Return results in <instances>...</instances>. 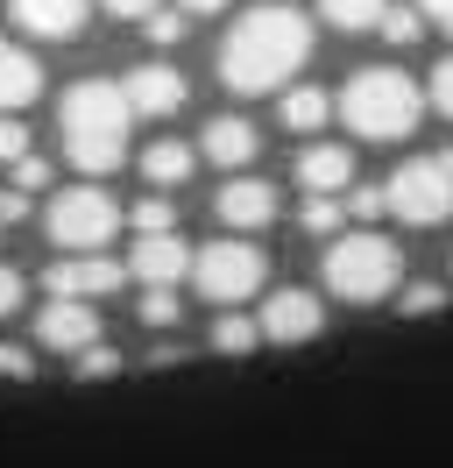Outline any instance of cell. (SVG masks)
I'll return each mask as SVG.
<instances>
[{
    "instance_id": "cell-27",
    "label": "cell",
    "mask_w": 453,
    "mask_h": 468,
    "mask_svg": "<svg viewBox=\"0 0 453 468\" xmlns=\"http://www.w3.org/2000/svg\"><path fill=\"white\" fill-rule=\"evenodd\" d=\"M142 320L149 326H177V298L170 292H142Z\"/></svg>"
},
{
    "instance_id": "cell-36",
    "label": "cell",
    "mask_w": 453,
    "mask_h": 468,
    "mask_svg": "<svg viewBox=\"0 0 453 468\" xmlns=\"http://www.w3.org/2000/svg\"><path fill=\"white\" fill-rule=\"evenodd\" d=\"M418 15H432V22L453 36V0H418Z\"/></svg>"
},
{
    "instance_id": "cell-12",
    "label": "cell",
    "mask_w": 453,
    "mask_h": 468,
    "mask_svg": "<svg viewBox=\"0 0 453 468\" xmlns=\"http://www.w3.org/2000/svg\"><path fill=\"white\" fill-rule=\"evenodd\" d=\"M213 206H220L226 228H269V220H277V185H262V177H226Z\"/></svg>"
},
{
    "instance_id": "cell-22",
    "label": "cell",
    "mask_w": 453,
    "mask_h": 468,
    "mask_svg": "<svg viewBox=\"0 0 453 468\" xmlns=\"http://www.w3.org/2000/svg\"><path fill=\"white\" fill-rule=\"evenodd\" d=\"M128 220H135V234H177V206H170L163 192H156V199H142L135 213H128Z\"/></svg>"
},
{
    "instance_id": "cell-20",
    "label": "cell",
    "mask_w": 453,
    "mask_h": 468,
    "mask_svg": "<svg viewBox=\"0 0 453 468\" xmlns=\"http://www.w3.org/2000/svg\"><path fill=\"white\" fill-rule=\"evenodd\" d=\"M319 15H326L333 29H383L390 0H319Z\"/></svg>"
},
{
    "instance_id": "cell-24",
    "label": "cell",
    "mask_w": 453,
    "mask_h": 468,
    "mask_svg": "<svg viewBox=\"0 0 453 468\" xmlns=\"http://www.w3.org/2000/svg\"><path fill=\"white\" fill-rule=\"evenodd\" d=\"M340 213H347L340 199H305V228L311 234H340Z\"/></svg>"
},
{
    "instance_id": "cell-4",
    "label": "cell",
    "mask_w": 453,
    "mask_h": 468,
    "mask_svg": "<svg viewBox=\"0 0 453 468\" xmlns=\"http://www.w3.org/2000/svg\"><path fill=\"white\" fill-rule=\"evenodd\" d=\"M396 277H404V256H396L390 234H375V228H354V234H340L333 249H326V292L347 298V305L390 298Z\"/></svg>"
},
{
    "instance_id": "cell-17",
    "label": "cell",
    "mask_w": 453,
    "mask_h": 468,
    "mask_svg": "<svg viewBox=\"0 0 453 468\" xmlns=\"http://www.w3.org/2000/svg\"><path fill=\"white\" fill-rule=\"evenodd\" d=\"M36 92H43V64L28 58V50H7V43H0V114L28 107Z\"/></svg>"
},
{
    "instance_id": "cell-33",
    "label": "cell",
    "mask_w": 453,
    "mask_h": 468,
    "mask_svg": "<svg viewBox=\"0 0 453 468\" xmlns=\"http://www.w3.org/2000/svg\"><path fill=\"white\" fill-rule=\"evenodd\" d=\"M177 36H184V15H149V43H177Z\"/></svg>"
},
{
    "instance_id": "cell-29",
    "label": "cell",
    "mask_w": 453,
    "mask_h": 468,
    "mask_svg": "<svg viewBox=\"0 0 453 468\" xmlns=\"http://www.w3.org/2000/svg\"><path fill=\"white\" fill-rule=\"evenodd\" d=\"M383 206H390V192H375V185H362V192H347V213H354V220H375Z\"/></svg>"
},
{
    "instance_id": "cell-7",
    "label": "cell",
    "mask_w": 453,
    "mask_h": 468,
    "mask_svg": "<svg viewBox=\"0 0 453 468\" xmlns=\"http://www.w3.org/2000/svg\"><path fill=\"white\" fill-rule=\"evenodd\" d=\"M192 277H198V298H213L220 313H234L241 298L262 292L269 263H262L255 241H213V249H198V256H192Z\"/></svg>"
},
{
    "instance_id": "cell-16",
    "label": "cell",
    "mask_w": 453,
    "mask_h": 468,
    "mask_svg": "<svg viewBox=\"0 0 453 468\" xmlns=\"http://www.w3.org/2000/svg\"><path fill=\"white\" fill-rule=\"evenodd\" d=\"M205 156L220 164V171H241V164H255V128L241 114H220V121H205Z\"/></svg>"
},
{
    "instance_id": "cell-6",
    "label": "cell",
    "mask_w": 453,
    "mask_h": 468,
    "mask_svg": "<svg viewBox=\"0 0 453 468\" xmlns=\"http://www.w3.org/2000/svg\"><path fill=\"white\" fill-rule=\"evenodd\" d=\"M121 228V206L100 192V185H71V192H57L50 199V241L64 256H100Z\"/></svg>"
},
{
    "instance_id": "cell-32",
    "label": "cell",
    "mask_w": 453,
    "mask_h": 468,
    "mask_svg": "<svg viewBox=\"0 0 453 468\" xmlns=\"http://www.w3.org/2000/svg\"><path fill=\"white\" fill-rule=\"evenodd\" d=\"M22 292H28V284H22V270H7V263H0V320H7L15 305H22Z\"/></svg>"
},
{
    "instance_id": "cell-9",
    "label": "cell",
    "mask_w": 453,
    "mask_h": 468,
    "mask_svg": "<svg viewBox=\"0 0 453 468\" xmlns=\"http://www.w3.org/2000/svg\"><path fill=\"white\" fill-rule=\"evenodd\" d=\"M121 277H128V270L113 263V256H64V263L43 270V292H50V298H71V305H92V298L121 292Z\"/></svg>"
},
{
    "instance_id": "cell-37",
    "label": "cell",
    "mask_w": 453,
    "mask_h": 468,
    "mask_svg": "<svg viewBox=\"0 0 453 468\" xmlns=\"http://www.w3.org/2000/svg\"><path fill=\"white\" fill-rule=\"evenodd\" d=\"M177 7H184V15H220L226 0H177Z\"/></svg>"
},
{
    "instance_id": "cell-34",
    "label": "cell",
    "mask_w": 453,
    "mask_h": 468,
    "mask_svg": "<svg viewBox=\"0 0 453 468\" xmlns=\"http://www.w3.org/2000/svg\"><path fill=\"white\" fill-rule=\"evenodd\" d=\"M28 369H36V362H28V348H0V377L28 383Z\"/></svg>"
},
{
    "instance_id": "cell-28",
    "label": "cell",
    "mask_w": 453,
    "mask_h": 468,
    "mask_svg": "<svg viewBox=\"0 0 453 468\" xmlns=\"http://www.w3.org/2000/svg\"><path fill=\"white\" fill-rule=\"evenodd\" d=\"M36 185H50V164H43V156H22V164H15V192H36Z\"/></svg>"
},
{
    "instance_id": "cell-10",
    "label": "cell",
    "mask_w": 453,
    "mask_h": 468,
    "mask_svg": "<svg viewBox=\"0 0 453 468\" xmlns=\"http://www.w3.org/2000/svg\"><path fill=\"white\" fill-rule=\"evenodd\" d=\"M36 341L57 348V355L100 348V313H92V305H71V298H50V305L36 313Z\"/></svg>"
},
{
    "instance_id": "cell-13",
    "label": "cell",
    "mask_w": 453,
    "mask_h": 468,
    "mask_svg": "<svg viewBox=\"0 0 453 468\" xmlns=\"http://www.w3.org/2000/svg\"><path fill=\"white\" fill-rule=\"evenodd\" d=\"M135 277L149 292H170L177 277H192V249H184L177 234H142L135 241Z\"/></svg>"
},
{
    "instance_id": "cell-11",
    "label": "cell",
    "mask_w": 453,
    "mask_h": 468,
    "mask_svg": "<svg viewBox=\"0 0 453 468\" xmlns=\"http://www.w3.org/2000/svg\"><path fill=\"white\" fill-rule=\"evenodd\" d=\"M121 92H128V114H177L184 107V79L170 64H135L121 79Z\"/></svg>"
},
{
    "instance_id": "cell-35",
    "label": "cell",
    "mask_w": 453,
    "mask_h": 468,
    "mask_svg": "<svg viewBox=\"0 0 453 468\" xmlns=\"http://www.w3.org/2000/svg\"><path fill=\"white\" fill-rule=\"evenodd\" d=\"M100 7H107V15H128V22H149V15H156V0H100Z\"/></svg>"
},
{
    "instance_id": "cell-30",
    "label": "cell",
    "mask_w": 453,
    "mask_h": 468,
    "mask_svg": "<svg viewBox=\"0 0 453 468\" xmlns=\"http://www.w3.org/2000/svg\"><path fill=\"white\" fill-rule=\"evenodd\" d=\"M432 107H439V114H453V58L432 64Z\"/></svg>"
},
{
    "instance_id": "cell-2",
    "label": "cell",
    "mask_w": 453,
    "mask_h": 468,
    "mask_svg": "<svg viewBox=\"0 0 453 468\" xmlns=\"http://www.w3.org/2000/svg\"><path fill=\"white\" fill-rule=\"evenodd\" d=\"M128 92L107 86V79H79L57 107V128H64V156L79 164L85 177H107L121 156H128Z\"/></svg>"
},
{
    "instance_id": "cell-1",
    "label": "cell",
    "mask_w": 453,
    "mask_h": 468,
    "mask_svg": "<svg viewBox=\"0 0 453 468\" xmlns=\"http://www.w3.org/2000/svg\"><path fill=\"white\" fill-rule=\"evenodd\" d=\"M311 58V22L298 7H255L241 15L220 43V79L234 92H283L290 71H305Z\"/></svg>"
},
{
    "instance_id": "cell-3",
    "label": "cell",
    "mask_w": 453,
    "mask_h": 468,
    "mask_svg": "<svg viewBox=\"0 0 453 468\" xmlns=\"http://www.w3.org/2000/svg\"><path fill=\"white\" fill-rule=\"evenodd\" d=\"M418 114H425V92L411 86L404 71H390V64L354 71L347 92H340V121H347L362 143H404V135L418 128Z\"/></svg>"
},
{
    "instance_id": "cell-23",
    "label": "cell",
    "mask_w": 453,
    "mask_h": 468,
    "mask_svg": "<svg viewBox=\"0 0 453 468\" xmlns=\"http://www.w3.org/2000/svg\"><path fill=\"white\" fill-rule=\"evenodd\" d=\"M383 36H390L396 50H411V43H418V36H425L418 7H390V15H383Z\"/></svg>"
},
{
    "instance_id": "cell-5",
    "label": "cell",
    "mask_w": 453,
    "mask_h": 468,
    "mask_svg": "<svg viewBox=\"0 0 453 468\" xmlns=\"http://www.w3.org/2000/svg\"><path fill=\"white\" fill-rule=\"evenodd\" d=\"M383 192H390V213H396V220H411V228H439V220L453 213V149L396 164Z\"/></svg>"
},
{
    "instance_id": "cell-21",
    "label": "cell",
    "mask_w": 453,
    "mask_h": 468,
    "mask_svg": "<svg viewBox=\"0 0 453 468\" xmlns=\"http://www.w3.org/2000/svg\"><path fill=\"white\" fill-rule=\"evenodd\" d=\"M255 341H262V326L241 320V313H220V320H213V348L220 355H248Z\"/></svg>"
},
{
    "instance_id": "cell-19",
    "label": "cell",
    "mask_w": 453,
    "mask_h": 468,
    "mask_svg": "<svg viewBox=\"0 0 453 468\" xmlns=\"http://www.w3.org/2000/svg\"><path fill=\"white\" fill-rule=\"evenodd\" d=\"M326 114H333V100H326L319 86L283 92V128H298V135H305V128H326Z\"/></svg>"
},
{
    "instance_id": "cell-8",
    "label": "cell",
    "mask_w": 453,
    "mask_h": 468,
    "mask_svg": "<svg viewBox=\"0 0 453 468\" xmlns=\"http://www.w3.org/2000/svg\"><path fill=\"white\" fill-rule=\"evenodd\" d=\"M262 341H277V348H298V341H319V326H326V305L305 292V284H283V292L262 298Z\"/></svg>"
},
{
    "instance_id": "cell-14",
    "label": "cell",
    "mask_w": 453,
    "mask_h": 468,
    "mask_svg": "<svg viewBox=\"0 0 453 468\" xmlns=\"http://www.w3.org/2000/svg\"><path fill=\"white\" fill-rule=\"evenodd\" d=\"M298 185H305L311 199H340V185H354V149L311 143L305 156H298Z\"/></svg>"
},
{
    "instance_id": "cell-18",
    "label": "cell",
    "mask_w": 453,
    "mask_h": 468,
    "mask_svg": "<svg viewBox=\"0 0 453 468\" xmlns=\"http://www.w3.org/2000/svg\"><path fill=\"white\" fill-rule=\"evenodd\" d=\"M192 164H198V149H184V143H149L142 149V177H149V185H184Z\"/></svg>"
},
{
    "instance_id": "cell-25",
    "label": "cell",
    "mask_w": 453,
    "mask_h": 468,
    "mask_svg": "<svg viewBox=\"0 0 453 468\" xmlns=\"http://www.w3.org/2000/svg\"><path fill=\"white\" fill-rule=\"evenodd\" d=\"M28 156V128L15 114H0V164H22Z\"/></svg>"
},
{
    "instance_id": "cell-31",
    "label": "cell",
    "mask_w": 453,
    "mask_h": 468,
    "mask_svg": "<svg viewBox=\"0 0 453 468\" xmlns=\"http://www.w3.org/2000/svg\"><path fill=\"white\" fill-rule=\"evenodd\" d=\"M439 305H447L439 284H411V292H404V313H439Z\"/></svg>"
},
{
    "instance_id": "cell-26",
    "label": "cell",
    "mask_w": 453,
    "mask_h": 468,
    "mask_svg": "<svg viewBox=\"0 0 453 468\" xmlns=\"http://www.w3.org/2000/svg\"><path fill=\"white\" fill-rule=\"evenodd\" d=\"M71 369H79V377H113V369H121V355H113L107 341H100V348H85V355H71Z\"/></svg>"
},
{
    "instance_id": "cell-15",
    "label": "cell",
    "mask_w": 453,
    "mask_h": 468,
    "mask_svg": "<svg viewBox=\"0 0 453 468\" xmlns=\"http://www.w3.org/2000/svg\"><path fill=\"white\" fill-rule=\"evenodd\" d=\"M7 15H15L28 36H50V43L85 29V0H7Z\"/></svg>"
}]
</instances>
